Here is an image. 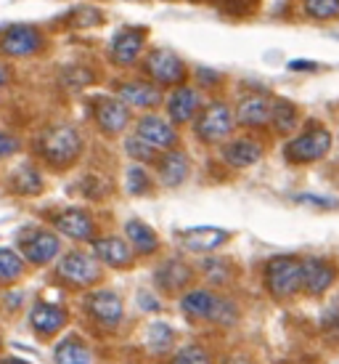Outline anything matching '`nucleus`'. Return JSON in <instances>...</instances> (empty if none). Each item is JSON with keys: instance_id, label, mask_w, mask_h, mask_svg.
I'll return each mask as SVG.
<instances>
[{"instance_id": "obj_1", "label": "nucleus", "mask_w": 339, "mask_h": 364, "mask_svg": "<svg viewBox=\"0 0 339 364\" xmlns=\"http://www.w3.org/2000/svg\"><path fill=\"white\" fill-rule=\"evenodd\" d=\"M38 152L50 168H70L82 152V136L72 125H53L38 139Z\"/></svg>"}, {"instance_id": "obj_2", "label": "nucleus", "mask_w": 339, "mask_h": 364, "mask_svg": "<svg viewBox=\"0 0 339 364\" xmlns=\"http://www.w3.org/2000/svg\"><path fill=\"white\" fill-rule=\"evenodd\" d=\"M265 287L273 298L289 301L302 290V261L294 255H276L265 266Z\"/></svg>"}, {"instance_id": "obj_3", "label": "nucleus", "mask_w": 339, "mask_h": 364, "mask_svg": "<svg viewBox=\"0 0 339 364\" xmlns=\"http://www.w3.org/2000/svg\"><path fill=\"white\" fill-rule=\"evenodd\" d=\"M331 149V133L326 128H310L308 133H302L297 139H291L284 146V157L289 162H316L321 157H326Z\"/></svg>"}, {"instance_id": "obj_4", "label": "nucleus", "mask_w": 339, "mask_h": 364, "mask_svg": "<svg viewBox=\"0 0 339 364\" xmlns=\"http://www.w3.org/2000/svg\"><path fill=\"white\" fill-rule=\"evenodd\" d=\"M233 131V112L226 102H212L196 117V136L204 144H218Z\"/></svg>"}, {"instance_id": "obj_5", "label": "nucleus", "mask_w": 339, "mask_h": 364, "mask_svg": "<svg viewBox=\"0 0 339 364\" xmlns=\"http://www.w3.org/2000/svg\"><path fill=\"white\" fill-rule=\"evenodd\" d=\"M59 277L74 287H90L101 279V263L96 255L72 250L59 261Z\"/></svg>"}, {"instance_id": "obj_6", "label": "nucleus", "mask_w": 339, "mask_h": 364, "mask_svg": "<svg viewBox=\"0 0 339 364\" xmlns=\"http://www.w3.org/2000/svg\"><path fill=\"white\" fill-rule=\"evenodd\" d=\"M146 72L157 85H180L186 77V64L175 51L170 48H154L146 56Z\"/></svg>"}, {"instance_id": "obj_7", "label": "nucleus", "mask_w": 339, "mask_h": 364, "mask_svg": "<svg viewBox=\"0 0 339 364\" xmlns=\"http://www.w3.org/2000/svg\"><path fill=\"white\" fill-rule=\"evenodd\" d=\"M43 35L30 24H13V27H6L3 32V43L0 48L9 59H21V56H32L43 48Z\"/></svg>"}, {"instance_id": "obj_8", "label": "nucleus", "mask_w": 339, "mask_h": 364, "mask_svg": "<svg viewBox=\"0 0 339 364\" xmlns=\"http://www.w3.org/2000/svg\"><path fill=\"white\" fill-rule=\"evenodd\" d=\"M85 309H88L90 319H93L96 324H101L104 330H114V327H120L122 301H120V295L117 293H111V290H96V293L88 295Z\"/></svg>"}, {"instance_id": "obj_9", "label": "nucleus", "mask_w": 339, "mask_h": 364, "mask_svg": "<svg viewBox=\"0 0 339 364\" xmlns=\"http://www.w3.org/2000/svg\"><path fill=\"white\" fill-rule=\"evenodd\" d=\"M93 114H96V122H99L101 131L109 133V136L122 133L130 122V109L122 99H106V96H104V99L96 102Z\"/></svg>"}, {"instance_id": "obj_10", "label": "nucleus", "mask_w": 339, "mask_h": 364, "mask_svg": "<svg viewBox=\"0 0 339 364\" xmlns=\"http://www.w3.org/2000/svg\"><path fill=\"white\" fill-rule=\"evenodd\" d=\"M143 43H146V30H140V27H128V30L117 32L109 48L111 61L120 67H130L143 51Z\"/></svg>"}, {"instance_id": "obj_11", "label": "nucleus", "mask_w": 339, "mask_h": 364, "mask_svg": "<svg viewBox=\"0 0 339 364\" xmlns=\"http://www.w3.org/2000/svg\"><path fill=\"white\" fill-rule=\"evenodd\" d=\"M19 242H21V253H24V258H27L30 263H35V266H45V263H50L61 250L59 237L50 232H32V234H27L24 240H19Z\"/></svg>"}, {"instance_id": "obj_12", "label": "nucleus", "mask_w": 339, "mask_h": 364, "mask_svg": "<svg viewBox=\"0 0 339 364\" xmlns=\"http://www.w3.org/2000/svg\"><path fill=\"white\" fill-rule=\"evenodd\" d=\"M334 266L323 258H302V290L308 295H323L334 284Z\"/></svg>"}, {"instance_id": "obj_13", "label": "nucleus", "mask_w": 339, "mask_h": 364, "mask_svg": "<svg viewBox=\"0 0 339 364\" xmlns=\"http://www.w3.org/2000/svg\"><path fill=\"white\" fill-rule=\"evenodd\" d=\"M56 232H61L64 237H70L74 242H85V240H93V232H96V223L90 218L88 210H80V208H70L56 215Z\"/></svg>"}, {"instance_id": "obj_14", "label": "nucleus", "mask_w": 339, "mask_h": 364, "mask_svg": "<svg viewBox=\"0 0 339 364\" xmlns=\"http://www.w3.org/2000/svg\"><path fill=\"white\" fill-rule=\"evenodd\" d=\"M178 240L189 250L196 253H212L220 245H226L230 240V234L226 229H215V226H196V229H183L178 232Z\"/></svg>"}, {"instance_id": "obj_15", "label": "nucleus", "mask_w": 339, "mask_h": 364, "mask_svg": "<svg viewBox=\"0 0 339 364\" xmlns=\"http://www.w3.org/2000/svg\"><path fill=\"white\" fill-rule=\"evenodd\" d=\"M135 133H138L143 141H149L154 149H170V146H175V141H178L175 128L167 120L157 117V114H143L138 120V131Z\"/></svg>"}, {"instance_id": "obj_16", "label": "nucleus", "mask_w": 339, "mask_h": 364, "mask_svg": "<svg viewBox=\"0 0 339 364\" xmlns=\"http://www.w3.org/2000/svg\"><path fill=\"white\" fill-rule=\"evenodd\" d=\"M93 253L101 263L111 269H128L133 263V247L120 237H99L93 240Z\"/></svg>"}, {"instance_id": "obj_17", "label": "nucleus", "mask_w": 339, "mask_h": 364, "mask_svg": "<svg viewBox=\"0 0 339 364\" xmlns=\"http://www.w3.org/2000/svg\"><path fill=\"white\" fill-rule=\"evenodd\" d=\"M30 324L32 330L43 338H50V335L61 333V327L67 324V311L61 309V306H53V304H35L30 311Z\"/></svg>"}, {"instance_id": "obj_18", "label": "nucleus", "mask_w": 339, "mask_h": 364, "mask_svg": "<svg viewBox=\"0 0 339 364\" xmlns=\"http://www.w3.org/2000/svg\"><path fill=\"white\" fill-rule=\"evenodd\" d=\"M199 107H201L199 91H196V88H189V85H180L178 91H172V96L167 99L170 120L178 122V125L194 120Z\"/></svg>"}, {"instance_id": "obj_19", "label": "nucleus", "mask_w": 339, "mask_h": 364, "mask_svg": "<svg viewBox=\"0 0 339 364\" xmlns=\"http://www.w3.org/2000/svg\"><path fill=\"white\" fill-rule=\"evenodd\" d=\"M191 277H194L191 266L178 261V258L165 261L160 269H157V274H154V279H157V284H160L165 293H183L191 284Z\"/></svg>"}, {"instance_id": "obj_20", "label": "nucleus", "mask_w": 339, "mask_h": 364, "mask_svg": "<svg viewBox=\"0 0 339 364\" xmlns=\"http://www.w3.org/2000/svg\"><path fill=\"white\" fill-rule=\"evenodd\" d=\"M117 93H120V99L128 104V107H140V109L157 107V104L162 102L160 88L151 85V82H143V80L120 82V85H117Z\"/></svg>"}, {"instance_id": "obj_21", "label": "nucleus", "mask_w": 339, "mask_h": 364, "mask_svg": "<svg viewBox=\"0 0 339 364\" xmlns=\"http://www.w3.org/2000/svg\"><path fill=\"white\" fill-rule=\"evenodd\" d=\"M270 107L273 104L262 93H250L236 107V120L241 125H247V128H260V125H265L270 120Z\"/></svg>"}, {"instance_id": "obj_22", "label": "nucleus", "mask_w": 339, "mask_h": 364, "mask_svg": "<svg viewBox=\"0 0 339 364\" xmlns=\"http://www.w3.org/2000/svg\"><path fill=\"white\" fill-rule=\"evenodd\" d=\"M262 157V146L252 139H236L223 146V160L230 168H250Z\"/></svg>"}, {"instance_id": "obj_23", "label": "nucleus", "mask_w": 339, "mask_h": 364, "mask_svg": "<svg viewBox=\"0 0 339 364\" xmlns=\"http://www.w3.org/2000/svg\"><path fill=\"white\" fill-rule=\"evenodd\" d=\"M218 306V295L210 290H186L180 298V309L189 319H212V311Z\"/></svg>"}, {"instance_id": "obj_24", "label": "nucleus", "mask_w": 339, "mask_h": 364, "mask_svg": "<svg viewBox=\"0 0 339 364\" xmlns=\"http://www.w3.org/2000/svg\"><path fill=\"white\" fill-rule=\"evenodd\" d=\"M189 176V157L183 152H167L160 160V181L165 186H180Z\"/></svg>"}, {"instance_id": "obj_25", "label": "nucleus", "mask_w": 339, "mask_h": 364, "mask_svg": "<svg viewBox=\"0 0 339 364\" xmlns=\"http://www.w3.org/2000/svg\"><path fill=\"white\" fill-rule=\"evenodd\" d=\"M125 234H128L130 245H133L140 255L157 253V247H160V237H157V232L151 229L149 223L128 221V223H125Z\"/></svg>"}, {"instance_id": "obj_26", "label": "nucleus", "mask_w": 339, "mask_h": 364, "mask_svg": "<svg viewBox=\"0 0 339 364\" xmlns=\"http://www.w3.org/2000/svg\"><path fill=\"white\" fill-rule=\"evenodd\" d=\"M53 364H93V354L77 338H64L53 348Z\"/></svg>"}, {"instance_id": "obj_27", "label": "nucleus", "mask_w": 339, "mask_h": 364, "mask_svg": "<svg viewBox=\"0 0 339 364\" xmlns=\"http://www.w3.org/2000/svg\"><path fill=\"white\" fill-rule=\"evenodd\" d=\"M11 189L16 194H40L43 192V176L35 165H21L11 173Z\"/></svg>"}, {"instance_id": "obj_28", "label": "nucleus", "mask_w": 339, "mask_h": 364, "mask_svg": "<svg viewBox=\"0 0 339 364\" xmlns=\"http://www.w3.org/2000/svg\"><path fill=\"white\" fill-rule=\"evenodd\" d=\"M270 120H273L279 133H291L299 122V109L287 99H276L273 107H270Z\"/></svg>"}, {"instance_id": "obj_29", "label": "nucleus", "mask_w": 339, "mask_h": 364, "mask_svg": "<svg viewBox=\"0 0 339 364\" xmlns=\"http://www.w3.org/2000/svg\"><path fill=\"white\" fill-rule=\"evenodd\" d=\"M21 274H24V263H21V258L11 247H3L0 250V279H3V284H11L16 282Z\"/></svg>"}, {"instance_id": "obj_30", "label": "nucleus", "mask_w": 339, "mask_h": 364, "mask_svg": "<svg viewBox=\"0 0 339 364\" xmlns=\"http://www.w3.org/2000/svg\"><path fill=\"white\" fill-rule=\"evenodd\" d=\"M172 338H175V333L170 330L167 324H151L149 330H146V341H149V348L151 351H157V354H162V351H167L170 346H172Z\"/></svg>"}, {"instance_id": "obj_31", "label": "nucleus", "mask_w": 339, "mask_h": 364, "mask_svg": "<svg viewBox=\"0 0 339 364\" xmlns=\"http://www.w3.org/2000/svg\"><path fill=\"white\" fill-rule=\"evenodd\" d=\"M201 269H204V274H207V279L215 284H226V282H230V277H233L230 263L223 261V258H204Z\"/></svg>"}, {"instance_id": "obj_32", "label": "nucleus", "mask_w": 339, "mask_h": 364, "mask_svg": "<svg viewBox=\"0 0 339 364\" xmlns=\"http://www.w3.org/2000/svg\"><path fill=\"white\" fill-rule=\"evenodd\" d=\"M302 9L313 19H334L339 16V0H302Z\"/></svg>"}, {"instance_id": "obj_33", "label": "nucleus", "mask_w": 339, "mask_h": 364, "mask_svg": "<svg viewBox=\"0 0 339 364\" xmlns=\"http://www.w3.org/2000/svg\"><path fill=\"white\" fill-rule=\"evenodd\" d=\"M128 178H125V183H128V192L130 194H146L151 189V181H149V173L143 171L140 165H130L128 173H125Z\"/></svg>"}, {"instance_id": "obj_34", "label": "nucleus", "mask_w": 339, "mask_h": 364, "mask_svg": "<svg viewBox=\"0 0 339 364\" xmlns=\"http://www.w3.org/2000/svg\"><path fill=\"white\" fill-rule=\"evenodd\" d=\"M125 152H128L133 160H138V162H151V160H154V146H151L149 141H143L138 133H135V136H130L128 141H125Z\"/></svg>"}, {"instance_id": "obj_35", "label": "nucleus", "mask_w": 339, "mask_h": 364, "mask_svg": "<svg viewBox=\"0 0 339 364\" xmlns=\"http://www.w3.org/2000/svg\"><path fill=\"white\" fill-rule=\"evenodd\" d=\"M236 319H239V309L230 304L228 298H218V306H215V311H212L210 322L220 324V327H230Z\"/></svg>"}, {"instance_id": "obj_36", "label": "nucleus", "mask_w": 339, "mask_h": 364, "mask_svg": "<svg viewBox=\"0 0 339 364\" xmlns=\"http://www.w3.org/2000/svg\"><path fill=\"white\" fill-rule=\"evenodd\" d=\"M172 364H212V359L201 346H186L175 354Z\"/></svg>"}, {"instance_id": "obj_37", "label": "nucleus", "mask_w": 339, "mask_h": 364, "mask_svg": "<svg viewBox=\"0 0 339 364\" xmlns=\"http://www.w3.org/2000/svg\"><path fill=\"white\" fill-rule=\"evenodd\" d=\"M72 16H74V27H90V24H101V16L96 9H90V6H77V9L72 11Z\"/></svg>"}, {"instance_id": "obj_38", "label": "nucleus", "mask_w": 339, "mask_h": 364, "mask_svg": "<svg viewBox=\"0 0 339 364\" xmlns=\"http://www.w3.org/2000/svg\"><path fill=\"white\" fill-rule=\"evenodd\" d=\"M294 200H297V203L318 205V208H337V200H326V197H316V194H299Z\"/></svg>"}, {"instance_id": "obj_39", "label": "nucleus", "mask_w": 339, "mask_h": 364, "mask_svg": "<svg viewBox=\"0 0 339 364\" xmlns=\"http://www.w3.org/2000/svg\"><path fill=\"white\" fill-rule=\"evenodd\" d=\"M13 149H16V141L11 139V133H0V154L9 157V154H13Z\"/></svg>"}, {"instance_id": "obj_40", "label": "nucleus", "mask_w": 339, "mask_h": 364, "mask_svg": "<svg viewBox=\"0 0 339 364\" xmlns=\"http://www.w3.org/2000/svg\"><path fill=\"white\" fill-rule=\"evenodd\" d=\"M289 70H294V72H313V70H318V64L316 61H302V59H294V61H289Z\"/></svg>"}, {"instance_id": "obj_41", "label": "nucleus", "mask_w": 339, "mask_h": 364, "mask_svg": "<svg viewBox=\"0 0 339 364\" xmlns=\"http://www.w3.org/2000/svg\"><path fill=\"white\" fill-rule=\"evenodd\" d=\"M149 293H140L138 295V304H140V309H149V311H160V304L154 301V298H146Z\"/></svg>"}, {"instance_id": "obj_42", "label": "nucleus", "mask_w": 339, "mask_h": 364, "mask_svg": "<svg viewBox=\"0 0 339 364\" xmlns=\"http://www.w3.org/2000/svg\"><path fill=\"white\" fill-rule=\"evenodd\" d=\"M223 364H252V359L250 356H244V354H233V356H226Z\"/></svg>"}, {"instance_id": "obj_43", "label": "nucleus", "mask_w": 339, "mask_h": 364, "mask_svg": "<svg viewBox=\"0 0 339 364\" xmlns=\"http://www.w3.org/2000/svg\"><path fill=\"white\" fill-rule=\"evenodd\" d=\"M3 364H30V362H21V359H16V356H6Z\"/></svg>"}]
</instances>
